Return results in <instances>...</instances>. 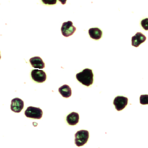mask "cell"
<instances>
[{"label":"cell","instance_id":"cell-1","mask_svg":"<svg viewBox=\"0 0 148 148\" xmlns=\"http://www.w3.org/2000/svg\"><path fill=\"white\" fill-rule=\"evenodd\" d=\"M94 75L92 69L86 68L76 74V78L82 84L89 87L93 83Z\"/></svg>","mask_w":148,"mask_h":148},{"label":"cell","instance_id":"cell-2","mask_svg":"<svg viewBox=\"0 0 148 148\" xmlns=\"http://www.w3.org/2000/svg\"><path fill=\"white\" fill-rule=\"evenodd\" d=\"M89 136V132L86 130H81L75 134V144L77 147L84 145L87 143Z\"/></svg>","mask_w":148,"mask_h":148},{"label":"cell","instance_id":"cell-3","mask_svg":"<svg viewBox=\"0 0 148 148\" xmlns=\"http://www.w3.org/2000/svg\"><path fill=\"white\" fill-rule=\"evenodd\" d=\"M25 114L27 118L35 119H40L43 115V112L40 108L29 107L25 112Z\"/></svg>","mask_w":148,"mask_h":148},{"label":"cell","instance_id":"cell-4","mask_svg":"<svg viewBox=\"0 0 148 148\" xmlns=\"http://www.w3.org/2000/svg\"><path fill=\"white\" fill-rule=\"evenodd\" d=\"M76 31V28L74 27L72 21H67L64 22L61 27V32L63 36L68 37L72 36Z\"/></svg>","mask_w":148,"mask_h":148},{"label":"cell","instance_id":"cell-5","mask_svg":"<svg viewBox=\"0 0 148 148\" xmlns=\"http://www.w3.org/2000/svg\"><path fill=\"white\" fill-rule=\"evenodd\" d=\"M31 77L34 81L37 83H43L47 79L46 73L40 69H34L31 72Z\"/></svg>","mask_w":148,"mask_h":148},{"label":"cell","instance_id":"cell-6","mask_svg":"<svg viewBox=\"0 0 148 148\" xmlns=\"http://www.w3.org/2000/svg\"><path fill=\"white\" fill-rule=\"evenodd\" d=\"M128 99L127 97L123 96H118L115 98L113 104L115 109L118 111H121L124 109L128 104Z\"/></svg>","mask_w":148,"mask_h":148},{"label":"cell","instance_id":"cell-7","mask_svg":"<svg viewBox=\"0 0 148 148\" xmlns=\"http://www.w3.org/2000/svg\"><path fill=\"white\" fill-rule=\"evenodd\" d=\"M24 107V102L20 98H16L11 101V109L15 113H20Z\"/></svg>","mask_w":148,"mask_h":148},{"label":"cell","instance_id":"cell-8","mask_svg":"<svg viewBox=\"0 0 148 148\" xmlns=\"http://www.w3.org/2000/svg\"><path fill=\"white\" fill-rule=\"evenodd\" d=\"M147 40L146 37L140 32H137L132 37V45L135 47H138L141 43H144Z\"/></svg>","mask_w":148,"mask_h":148},{"label":"cell","instance_id":"cell-9","mask_svg":"<svg viewBox=\"0 0 148 148\" xmlns=\"http://www.w3.org/2000/svg\"><path fill=\"white\" fill-rule=\"evenodd\" d=\"M31 66L34 68L43 69L45 67V64L40 57H32L29 60Z\"/></svg>","mask_w":148,"mask_h":148},{"label":"cell","instance_id":"cell-10","mask_svg":"<svg viewBox=\"0 0 148 148\" xmlns=\"http://www.w3.org/2000/svg\"><path fill=\"white\" fill-rule=\"evenodd\" d=\"M88 33L92 39L95 40H98L101 39L102 37L103 32L101 29L98 28H92L88 31Z\"/></svg>","mask_w":148,"mask_h":148},{"label":"cell","instance_id":"cell-11","mask_svg":"<svg viewBox=\"0 0 148 148\" xmlns=\"http://www.w3.org/2000/svg\"><path fill=\"white\" fill-rule=\"evenodd\" d=\"M79 114L76 112H72L71 114L68 115L66 118V121L68 124L70 125H75L79 122Z\"/></svg>","mask_w":148,"mask_h":148},{"label":"cell","instance_id":"cell-12","mask_svg":"<svg viewBox=\"0 0 148 148\" xmlns=\"http://www.w3.org/2000/svg\"><path fill=\"white\" fill-rule=\"evenodd\" d=\"M58 91L62 96L64 98H68L72 95V89L68 85L64 84L58 89Z\"/></svg>","mask_w":148,"mask_h":148},{"label":"cell","instance_id":"cell-13","mask_svg":"<svg viewBox=\"0 0 148 148\" xmlns=\"http://www.w3.org/2000/svg\"><path fill=\"white\" fill-rule=\"evenodd\" d=\"M140 102L142 105H146L148 104V95L147 94L141 95L140 97Z\"/></svg>","mask_w":148,"mask_h":148},{"label":"cell","instance_id":"cell-14","mask_svg":"<svg viewBox=\"0 0 148 148\" xmlns=\"http://www.w3.org/2000/svg\"><path fill=\"white\" fill-rule=\"evenodd\" d=\"M141 26L143 28L145 29V30H148V18H147L145 19H144L141 21Z\"/></svg>","mask_w":148,"mask_h":148},{"label":"cell","instance_id":"cell-15","mask_svg":"<svg viewBox=\"0 0 148 148\" xmlns=\"http://www.w3.org/2000/svg\"><path fill=\"white\" fill-rule=\"evenodd\" d=\"M42 1L45 5H53L57 3V0H42Z\"/></svg>","mask_w":148,"mask_h":148},{"label":"cell","instance_id":"cell-16","mask_svg":"<svg viewBox=\"0 0 148 148\" xmlns=\"http://www.w3.org/2000/svg\"><path fill=\"white\" fill-rule=\"evenodd\" d=\"M62 5H65L66 3L67 0H58Z\"/></svg>","mask_w":148,"mask_h":148},{"label":"cell","instance_id":"cell-17","mask_svg":"<svg viewBox=\"0 0 148 148\" xmlns=\"http://www.w3.org/2000/svg\"><path fill=\"white\" fill-rule=\"evenodd\" d=\"M1 53H0V59H1Z\"/></svg>","mask_w":148,"mask_h":148}]
</instances>
